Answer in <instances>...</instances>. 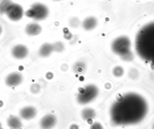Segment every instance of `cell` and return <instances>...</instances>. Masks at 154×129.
Segmentation results:
<instances>
[{
  "label": "cell",
  "mask_w": 154,
  "mask_h": 129,
  "mask_svg": "<svg viewBox=\"0 0 154 129\" xmlns=\"http://www.w3.org/2000/svg\"><path fill=\"white\" fill-rule=\"evenodd\" d=\"M148 109L147 102L143 96L129 92L119 97L113 103L110 109V117L116 125H135L144 119Z\"/></svg>",
  "instance_id": "obj_1"
},
{
  "label": "cell",
  "mask_w": 154,
  "mask_h": 129,
  "mask_svg": "<svg viewBox=\"0 0 154 129\" xmlns=\"http://www.w3.org/2000/svg\"><path fill=\"white\" fill-rule=\"evenodd\" d=\"M136 51L140 58L154 63V22L142 27L137 34L135 43Z\"/></svg>",
  "instance_id": "obj_2"
},
{
  "label": "cell",
  "mask_w": 154,
  "mask_h": 129,
  "mask_svg": "<svg viewBox=\"0 0 154 129\" xmlns=\"http://www.w3.org/2000/svg\"><path fill=\"white\" fill-rule=\"evenodd\" d=\"M131 48L130 39L126 36L118 37L112 42L111 44V50L113 52L125 60L131 58Z\"/></svg>",
  "instance_id": "obj_3"
},
{
  "label": "cell",
  "mask_w": 154,
  "mask_h": 129,
  "mask_svg": "<svg viewBox=\"0 0 154 129\" xmlns=\"http://www.w3.org/2000/svg\"><path fill=\"white\" fill-rule=\"evenodd\" d=\"M49 13L48 8L45 5L37 3L32 5L27 10L25 15L29 18L36 21L45 20L48 17Z\"/></svg>",
  "instance_id": "obj_4"
},
{
  "label": "cell",
  "mask_w": 154,
  "mask_h": 129,
  "mask_svg": "<svg viewBox=\"0 0 154 129\" xmlns=\"http://www.w3.org/2000/svg\"><path fill=\"white\" fill-rule=\"evenodd\" d=\"M99 90L93 84H89L82 88L77 96V100L81 104H86L94 100L97 96Z\"/></svg>",
  "instance_id": "obj_5"
},
{
  "label": "cell",
  "mask_w": 154,
  "mask_h": 129,
  "mask_svg": "<svg viewBox=\"0 0 154 129\" xmlns=\"http://www.w3.org/2000/svg\"><path fill=\"white\" fill-rule=\"evenodd\" d=\"M5 14L11 21H17L22 18L24 11L23 8L20 5L11 2L7 6Z\"/></svg>",
  "instance_id": "obj_6"
},
{
  "label": "cell",
  "mask_w": 154,
  "mask_h": 129,
  "mask_svg": "<svg viewBox=\"0 0 154 129\" xmlns=\"http://www.w3.org/2000/svg\"><path fill=\"white\" fill-rule=\"evenodd\" d=\"M11 54L15 59L22 60L28 56L29 49L23 44H18L14 46L12 49Z\"/></svg>",
  "instance_id": "obj_7"
},
{
  "label": "cell",
  "mask_w": 154,
  "mask_h": 129,
  "mask_svg": "<svg viewBox=\"0 0 154 129\" xmlns=\"http://www.w3.org/2000/svg\"><path fill=\"white\" fill-rule=\"evenodd\" d=\"M22 75L17 72H13L6 77L5 82L7 86L10 87H16L22 82Z\"/></svg>",
  "instance_id": "obj_8"
},
{
  "label": "cell",
  "mask_w": 154,
  "mask_h": 129,
  "mask_svg": "<svg viewBox=\"0 0 154 129\" xmlns=\"http://www.w3.org/2000/svg\"><path fill=\"white\" fill-rule=\"evenodd\" d=\"M37 114V110L34 107L28 106L23 108L20 111V116L23 119L26 120L33 118Z\"/></svg>",
  "instance_id": "obj_9"
},
{
  "label": "cell",
  "mask_w": 154,
  "mask_h": 129,
  "mask_svg": "<svg viewBox=\"0 0 154 129\" xmlns=\"http://www.w3.org/2000/svg\"><path fill=\"white\" fill-rule=\"evenodd\" d=\"M56 122L57 119L54 115H46L41 121V127L43 129H50L54 127Z\"/></svg>",
  "instance_id": "obj_10"
},
{
  "label": "cell",
  "mask_w": 154,
  "mask_h": 129,
  "mask_svg": "<svg viewBox=\"0 0 154 129\" xmlns=\"http://www.w3.org/2000/svg\"><path fill=\"white\" fill-rule=\"evenodd\" d=\"M42 31L41 26L37 23H30L27 24L25 28V32L29 36H37Z\"/></svg>",
  "instance_id": "obj_11"
},
{
  "label": "cell",
  "mask_w": 154,
  "mask_h": 129,
  "mask_svg": "<svg viewBox=\"0 0 154 129\" xmlns=\"http://www.w3.org/2000/svg\"><path fill=\"white\" fill-rule=\"evenodd\" d=\"M53 44L45 43L40 47L39 50V54L43 58H48L54 52Z\"/></svg>",
  "instance_id": "obj_12"
},
{
  "label": "cell",
  "mask_w": 154,
  "mask_h": 129,
  "mask_svg": "<svg viewBox=\"0 0 154 129\" xmlns=\"http://www.w3.org/2000/svg\"><path fill=\"white\" fill-rule=\"evenodd\" d=\"M97 18L93 16H89L84 19L82 22V26L86 31H92L97 27Z\"/></svg>",
  "instance_id": "obj_13"
},
{
  "label": "cell",
  "mask_w": 154,
  "mask_h": 129,
  "mask_svg": "<svg viewBox=\"0 0 154 129\" xmlns=\"http://www.w3.org/2000/svg\"><path fill=\"white\" fill-rule=\"evenodd\" d=\"M7 124L9 127L11 129H20L22 126L20 119L15 116L10 117L8 119Z\"/></svg>",
  "instance_id": "obj_14"
},
{
  "label": "cell",
  "mask_w": 154,
  "mask_h": 129,
  "mask_svg": "<svg viewBox=\"0 0 154 129\" xmlns=\"http://www.w3.org/2000/svg\"><path fill=\"white\" fill-rule=\"evenodd\" d=\"M82 115L85 119H90L94 117L95 112L93 110L91 109L86 108L82 111Z\"/></svg>",
  "instance_id": "obj_15"
},
{
  "label": "cell",
  "mask_w": 154,
  "mask_h": 129,
  "mask_svg": "<svg viewBox=\"0 0 154 129\" xmlns=\"http://www.w3.org/2000/svg\"><path fill=\"white\" fill-rule=\"evenodd\" d=\"M86 69V64L83 62H79L75 64L74 69L75 72L78 73H83Z\"/></svg>",
  "instance_id": "obj_16"
},
{
  "label": "cell",
  "mask_w": 154,
  "mask_h": 129,
  "mask_svg": "<svg viewBox=\"0 0 154 129\" xmlns=\"http://www.w3.org/2000/svg\"><path fill=\"white\" fill-rule=\"evenodd\" d=\"M54 51L60 53L63 51L65 49L64 44L61 41H57L53 44Z\"/></svg>",
  "instance_id": "obj_17"
},
{
  "label": "cell",
  "mask_w": 154,
  "mask_h": 129,
  "mask_svg": "<svg viewBox=\"0 0 154 129\" xmlns=\"http://www.w3.org/2000/svg\"><path fill=\"white\" fill-rule=\"evenodd\" d=\"M11 2L10 0H3L0 3V13H5L7 6Z\"/></svg>",
  "instance_id": "obj_18"
},
{
  "label": "cell",
  "mask_w": 154,
  "mask_h": 129,
  "mask_svg": "<svg viewBox=\"0 0 154 129\" xmlns=\"http://www.w3.org/2000/svg\"><path fill=\"white\" fill-rule=\"evenodd\" d=\"M113 74L115 76L119 77L123 73V69L120 67H116L113 70Z\"/></svg>",
  "instance_id": "obj_19"
},
{
  "label": "cell",
  "mask_w": 154,
  "mask_h": 129,
  "mask_svg": "<svg viewBox=\"0 0 154 129\" xmlns=\"http://www.w3.org/2000/svg\"><path fill=\"white\" fill-rule=\"evenodd\" d=\"M70 22H74V23L71 24V26L73 27H77L79 25V20L77 18H75L71 19Z\"/></svg>",
  "instance_id": "obj_20"
},
{
  "label": "cell",
  "mask_w": 154,
  "mask_h": 129,
  "mask_svg": "<svg viewBox=\"0 0 154 129\" xmlns=\"http://www.w3.org/2000/svg\"><path fill=\"white\" fill-rule=\"evenodd\" d=\"M35 89H36V92H38L39 90V86L38 84H33L31 88V91L32 92L35 93Z\"/></svg>",
  "instance_id": "obj_21"
},
{
  "label": "cell",
  "mask_w": 154,
  "mask_h": 129,
  "mask_svg": "<svg viewBox=\"0 0 154 129\" xmlns=\"http://www.w3.org/2000/svg\"><path fill=\"white\" fill-rule=\"evenodd\" d=\"M91 129H103L101 125L99 123H95L91 127Z\"/></svg>",
  "instance_id": "obj_22"
},
{
  "label": "cell",
  "mask_w": 154,
  "mask_h": 129,
  "mask_svg": "<svg viewBox=\"0 0 154 129\" xmlns=\"http://www.w3.org/2000/svg\"><path fill=\"white\" fill-rule=\"evenodd\" d=\"M2 27H1V26H0V34H1V33H2Z\"/></svg>",
  "instance_id": "obj_23"
},
{
  "label": "cell",
  "mask_w": 154,
  "mask_h": 129,
  "mask_svg": "<svg viewBox=\"0 0 154 129\" xmlns=\"http://www.w3.org/2000/svg\"><path fill=\"white\" fill-rule=\"evenodd\" d=\"M53 1H61V0H53Z\"/></svg>",
  "instance_id": "obj_24"
},
{
  "label": "cell",
  "mask_w": 154,
  "mask_h": 129,
  "mask_svg": "<svg viewBox=\"0 0 154 129\" xmlns=\"http://www.w3.org/2000/svg\"><path fill=\"white\" fill-rule=\"evenodd\" d=\"M0 129H2V127H1V124H0Z\"/></svg>",
  "instance_id": "obj_25"
},
{
  "label": "cell",
  "mask_w": 154,
  "mask_h": 129,
  "mask_svg": "<svg viewBox=\"0 0 154 129\" xmlns=\"http://www.w3.org/2000/svg\"><path fill=\"white\" fill-rule=\"evenodd\" d=\"M153 129H154V126H153Z\"/></svg>",
  "instance_id": "obj_26"
},
{
  "label": "cell",
  "mask_w": 154,
  "mask_h": 129,
  "mask_svg": "<svg viewBox=\"0 0 154 129\" xmlns=\"http://www.w3.org/2000/svg\"></svg>",
  "instance_id": "obj_27"
}]
</instances>
